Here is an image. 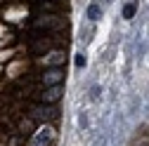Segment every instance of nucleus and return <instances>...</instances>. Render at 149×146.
Returning <instances> with one entry per match:
<instances>
[{"instance_id":"6e6552de","label":"nucleus","mask_w":149,"mask_h":146,"mask_svg":"<svg viewBox=\"0 0 149 146\" xmlns=\"http://www.w3.org/2000/svg\"><path fill=\"white\" fill-rule=\"evenodd\" d=\"M88 19H90V21L102 19V7H100V3H92V5L88 7Z\"/></svg>"},{"instance_id":"f03ea898","label":"nucleus","mask_w":149,"mask_h":146,"mask_svg":"<svg viewBox=\"0 0 149 146\" xmlns=\"http://www.w3.org/2000/svg\"><path fill=\"white\" fill-rule=\"evenodd\" d=\"M57 108H54V104H43V106H38V108H33L31 111V118L33 120H54L57 118Z\"/></svg>"},{"instance_id":"423d86ee","label":"nucleus","mask_w":149,"mask_h":146,"mask_svg":"<svg viewBox=\"0 0 149 146\" xmlns=\"http://www.w3.org/2000/svg\"><path fill=\"white\" fill-rule=\"evenodd\" d=\"M33 10H36V12H59V5L47 3V0H45V3H40V0H38V3L33 5Z\"/></svg>"},{"instance_id":"0eeeda50","label":"nucleus","mask_w":149,"mask_h":146,"mask_svg":"<svg viewBox=\"0 0 149 146\" xmlns=\"http://www.w3.org/2000/svg\"><path fill=\"white\" fill-rule=\"evenodd\" d=\"M64 61V52H50L45 57V64H52L54 68H59V64Z\"/></svg>"},{"instance_id":"20e7f679","label":"nucleus","mask_w":149,"mask_h":146,"mask_svg":"<svg viewBox=\"0 0 149 146\" xmlns=\"http://www.w3.org/2000/svg\"><path fill=\"white\" fill-rule=\"evenodd\" d=\"M43 85L45 87H52V85H62V80H64V71L62 68H47L45 73H43Z\"/></svg>"},{"instance_id":"f257e3e1","label":"nucleus","mask_w":149,"mask_h":146,"mask_svg":"<svg viewBox=\"0 0 149 146\" xmlns=\"http://www.w3.org/2000/svg\"><path fill=\"white\" fill-rule=\"evenodd\" d=\"M54 139H57V132H54V127H52V125H43V127H38V130L33 132L29 146H52Z\"/></svg>"},{"instance_id":"9d476101","label":"nucleus","mask_w":149,"mask_h":146,"mask_svg":"<svg viewBox=\"0 0 149 146\" xmlns=\"http://www.w3.org/2000/svg\"><path fill=\"white\" fill-rule=\"evenodd\" d=\"M19 130H22L24 134H29V132L33 130V118H26V120H22V123H19Z\"/></svg>"},{"instance_id":"1a4fd4ad","label":"nucleus","mask_w":149,"mask_h":146,"mask_svg":"<svg viewBox=\"0 0 149 146\" xmlns=\"http://www.w3.org/2000/svg\"><path fill=\"white\" fill-rule=\"evenodd\" d=\"M135 12H137L135 3H128V5L123 7V19H133V17H135Z\"/></svg>"},{"instance_id":"7ed1b4c3","label":"nucleus","mask_w":149,"mask_h":146,"mask_svg":"<svg viewBox=\"0 0 149 146\" xmlns=\"http://www.w3.org/2000/svg\"><path fill=\"white\" fill-rule=\"evenodd\" d=\"M33 26L43 28V31H52V28H62V21L54 14H45V17H38V19L33 21Z\"/></svg>"},{"instance_id":"39448f33","label":"nucleus","mask_w":149,"mask_h":146,"mask_svg":"<svg viewBox=\"0 0 149 146\" xmlns=\"http://www.w3.org/2000/svg\"><path fill=\"white\" fill-rule=\"evenodd\" d=\"M64 94L62 85H52V87H45V92L40 94V104H57Z\"/></svg>"},{"instance_id":"9b49d317","label":"nucleus","mask_w":149,"mask_h":146,"mask_svg":"<svg viewBox=\"0 0 149 146\" xmlns=\"http://www.w3.org/2000/svg\"><path fill=\"white\" fill-rule=\"evenodd\" d=\"M76 66H85V57L83 54H76Z\"/></svg>"}]
</instances>
